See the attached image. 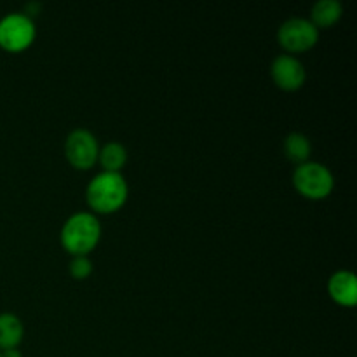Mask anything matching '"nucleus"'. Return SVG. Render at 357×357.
Here are the masks:
<instances>
[{"label": "nucleus", "instance_id": "nucleus-1", "mask_svg": "<svg viewBox=\"0 0 357 357\" xmlns=\"http://www.w3.org/2000/svg\"><path fill=\"white\" fill-rule=\"evenodd\" d=\"M87 202L100 213H114L128 199V183L121 173L101 171L87 185Z\"/></svg>", "mask_w": 357, "mask_h": 357}, {"label": "nucleus", "instance_id": "nucleus-2", "mask_svg": "<svg viewBox=\"0 0 357 357\" xmlns=\"http://www.w3.org/2000/svg\"><path fill=\"white\" fill-rule=\"evenodd\" d=\"M101 225L93 213L80 211L70 216L61 229V243L75 257H86L98 244Z\"/></svg>", "mask_w": 357, "mask_h": 357}, {"label": "nucleus", "instance_id": "nucleus-3", "mask_svg": "<svg viewBox=\"0 0 357 357\" xmlns=\"http://www.w3.org/2000/svg\"><path fill=\"white\" fill-rule=\"evenodd\" d=\"M296 190L309 199H324L333 190V174L321 162L300 164L293 174Z\"/></svg>", "mask_w": 357, "mask_h": 357}, {"label": "nucleus", "instance_id": "nucleus-4", "mask_svg": "<svg viewBox=\"0 0 357 357\" xmlns=\"http://www.w3.org/2000/svg\"><path fill=\"white\" fill-rule=\"evenodd\" d=\"M35 24L28 14L10 13L0 20V47L6 51H23L33 42Z\"/></svg>", "mask_w": 357, "mask_h": 357}, {"label": "nucleus", "instance_id": "nucleus-5", "mask_svg": "<svg viewBox=\"0 0 357 357\" xmlns=\"http://www.w3.org/2000/svg\"><path fill=\"white\" fill-rule=\"evenodd\" d=\"M279 44L284 49L293 52L307 51L314 47L319 38V30L314 26V23L305 17H291L284 21L278 31Z\"/></svg>", "mask_w": 357, "mask_h": 357}, {"label": "nucleus", "instance_id": "nucleus-6", "mask_svg": "<svg viewBox=\"0 0 357 357\" xmlns=\"http://www.w3.org/2000/svg\"><path fill=\"white\" fill-rule=\"evenodd\" d=\"M98 142L94 135L87 129H73L65 142L66 159L77 169H89L98 159Z\"/></svg>", "mask_w": 357, "mask_h": 357}, {"label": "nucleus", "instance_id": "nucleus-7", "mask_svg": "<svg viewBox=\"0 0 357 357\" xmlns=\"http://www.w3.org/2000/svg\"><path fill=\"white\" fill-rule=\"evenodd\" d=\"M271 75L281 89L295 91L305 82V66L293 56L281 54L272 61Z\"/></svg>", "mask_w": 357, "mask_h": 357}, {"label": "nucleus", "instance_id": "nucleus-8", "mask_svg": "<svg viewBox=\"0 0 357 357\" xmlns=\"http://www.w3.org/2000/svg\"><path fill=\"white\" fill-rule=\"evenodd\" d=\"M328 291L331 298L345 307H354L357 302V282L356 275L349 271H338L331 275L328 282Z\"/></svg>", "mask_w": 357, "mask_h": 357}, {"label": "nucleus", "instance_id": "nucleus-9", "mask_svg": "<svg viewBox=\"0 0 357 357\" xmlns=\"http://www.w3.org/2000/svg\"><path fill=\"white\" fill-rule=\"evenodd\" d=\"M24 328L20 317L14 314H0V351L14 349L23 340Z\"/></svg>", "mask_w": 357, "mask_h": 357}, {"label": "nucleus", "instance_id": "nucleus-10", "mask_svg": "<svg viewBox=\"0 0 357 357\" xmlns=\"http://www.w3.org/2000/svg\"><path fill=\"white\" fill-rule=\"evenodd\" d=\"M342 3L338 0H319L312 6V23L314 26L330 28L342 17Z\"/></svg>", "mask_w": 357, "mask_h": 357}, {"label": "nucleus", "instance_id": "nucleus-11", "mask_svg": "<svg viewBox=\"0 0 357 357\" xmlns=\"http://www.w3.org/2000/svg\"><path fill=\"white\" fill-rule=\"evenodd\" d=\"M98 159H100L101 166L105 171H110V173H119V171L124 167L126 160H128V152H126L124 146L117 142L107 143L103 149L98 152Z\"/></svg>", "mask_w": 357, "mask_h": 357}, {"label": "nucleus", "instance_id": "nucleus-12", "mask_svg": "<svg viewBox=\"0 0 357 357\" xmlns=\"http://www.w3.org/2000/svg\"><path fill=\"white\" fill-rule=\"evenodd\" d=\"M310 150H312V146H310L309 138L305 135H302V132H291V135L286 136L284 153L293 162H305L310 155Z\"/></svg>", "mask_w": 357, "mask_h": 357}, {"label": "nucleus", "instance_id": "nucleus-13", "mask_svg": "<svg viewBox=\"0 0 357 357\" xmlns=\"http://www.w3.org/2000/svg\"><path fill=\"white\" fill-rule=\"evenodd\" d=\"M93 272V264L87 257H75L70 261V274L75 279H86Z\"/></svg>", "mask_w": 357, "mask_h": 357}, {"label": "nucleus", "instance_id": "nucleus-14", "mask_svg": "<svg viewBox=\"0 0 357 357\" xmlns=\"http://www.w3.org/2000/svg\"><path fill=\"white\" fill-rule=\"evenodd\" d=\"M0 356H2V357H23V356H21L20 349H17V347L6 349V351H0Z\"/></svg>", "mask_w": 357, "mask_h": 357}, {"label": "nucleus", "instance_id": "nucleus-15", "mask_svg": "<svg viewBox=\"0 0 357 357\" xmlns=\"http://www.w3.org/2000/svg\"><path fill=\"white\" fill-rule=\"evenodd\" d=\"M0 357H2V356H0Z\"/></svg>", "mask_w": 357, "mask_h": 357}]
</instances>
